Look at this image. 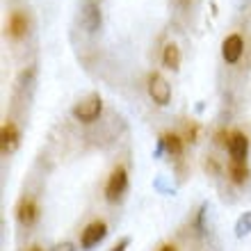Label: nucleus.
I'll list each match as a JSON object with an SVG mask.
<instances>
[{
  "label": "nucleus",
  "mask_w": 251,
  "mask_h": 251,
  "mask_svg": "<svg viewBox=\"0 0 251 251\" xmlns=\"http://www.w3.org/2000/svg\"><path fill=\"white\" fill-rule=\"evenodd\" d=\"M100 112H103V99L99 94H89L87 99L78 100L71 110L73 119L80 121V124H92V121H96L100 117Z\"/></svg>",
  "instance_id": "nucleus-1"
},
{
  "label": "nucleus",
  "mask_w": 251,
  "mask_h": 251,
  "mask_svg": "<svg viewBox=\"0 0 251 251\" xmlns=\"http://www.w3.org/2000/svg\"><path fill=\"white\" fill-rule=\"evenodd\" d=\"M128 190V172H126L124 165H117L112 169V174L107 176V183H105V199L110 203L119 201L121 197L126 194Z\"/></svg>",
  "instance_id": "nucleus-2"
},
{
  "label": "nucleus",
  "mask_w": 251,
  "mask_h": 251,
  "mask_svg": "<svg viewBox=\"0 0 251 251\" xmlns=\"http://www.w3.org/2000/svg\"><path fill=\"white\" fill-rule=\"evenodd\" d=\"M105 235H107V224L103 219H96V222L85 226V231L80 235V247L85 251H92L94 247H99L105 240Z\"/></svg>",
  "instance_id": "nucleus-3"
},
{
  "label": "nucleus",
  "mask_w": 251,
  "mask_h": 251,
  "mask_svg": "<svg viewBox=\"0 0 251 251\" xmlns=\"http://www.w3.org/2000/svg\"><path fill=\"white\" fill-rule=\"evenodd\" d=\"M149 96L160 107L169 105V100H172V87H169V82L160 73H151L149 75Z\"/></svg>",
  "instance_id": "nucleus-4"
},
{
  "label": "nucleus",
  "mask_w": 251,
  "mask_h": 251,
  "mask_svg": "<svg viewBox=\"0 0 251 251\" xmlns=\"http://www.w3.org/2000/svg\"><path fill=\"white\" fill-rule=\"evenodd\" d=\"M245 55V39L242 34L233 32L228 34L224 41H222V57H224L226 64H238Z\"/></svg>",
  "instance_id": "nucleus-5"
},
{
  "label": "nucleus",
  "mask_w": 251,
  "mask_h": 251,
  "mask_svg": "<svg viewBox=\"0 0 251 251\" xmlns=\"http://www.w3.org/2000/svg\"><path fill=\"white\" fill-rule=\"evenodd\" d=\"M39 215H41V210H39L37 199L23 197L19 203H16V219H19L21 226H34L37 219H39Z\"/></svg>",
  "instance_id": "nucleus-6"
},
{
  "label": "nucleus",
  "mask_w": 251,
  "mask_h": 251,
  "mask_svg": "<svg viewBox=\"0 0 251 251\" xmlns=\"http://www.w3.org/2000/svg\"><path fill=\"white\" fill-rule=\"evenodd\" d=\"M21 144V130L19 126L14 124L12 119H7L0 128V149H2V155H12Z\"/></svg>",
  "instance_id": "nucleus-7"
},
{
  "label": "nucleus",
  "mask_w": 251,
  "mask_h": 251,
  "mask_svg": "<svg viewBox=\"0 0 251 251\" xmlns=\"http://www.w3.org/2000/svg\"><path fill=\"white\" fill-rule=\"evenodd\" d=\"M27 30H30V21H27V16L23 12H12L9 16H7V21H5V32H7V37L9 39H23L27 34Z\"/></svg>",
  "instance_id": "nucleus-8"
},
{
  "label": "nucleus",
  "mask_w": 251,
  "mask_h": 251,
  "mask_svg": "<svg viewBox=\"0 0 251 251\" xmlns=\"http://www.w3.org/2000/svg\"><path fill=\"white\" fill-rule=\"evenodd\" d=\"M228 155H231V162H247V155H249V137H247V132L242 130L231 132Z\"/></svg>",
  "instance_id": "nucleus-9"
},
{
  "label": "nucleus",
  "mask_w": 251,
  "mask_h": 251,
  "mask_svg": "<svg viewBox=\"0 0 251 251\" xmlns=\"http://www.w3.org/2000/svg\"><path fill=\"white\" fill-rule=\"evenodd\" d=\"M80 16H82V25L87 27V32H96L100 27V9L94 0H82V7H80Z\"/></svg>",
  "instance_id": "nucleus-10"
},
{
  "label": "nucleus",
  "mask_w": 251,
  "mask_h": 251,
  "mask_svg": "<svg viewBox=\"0 0 251 251\" xmlns=\"http://www.w3.org/2000/svg\"><path fill=\"white\" fill-rule=\"evenodd\" d=\"M183 142L185 139L180 135H176V132H165L160 137V149H165L172 158H178V155H183Z\"/></svg>",
  "instance_id": "nucleus-11"
},
{
  "label": "nucleus",
  "mask_w": 251,
  "mask_h": 251,
  "mask_svg": "<svg viewBox=\"0 0 251 251\" xmlns=\"http://www.w3.org/2000/svg\"><path fill=\"white\" fill-rule=\"evenodd\" d=\"M162 66L169 69V71H178V66H180V48L176 46L174 41L165 44V48H162Z\"/></svg>",
  "instance_id": "nucleus-12"
},
{
  "label": "nucleus",
  "mask_w": 251,
  "mask_h": 251,
  "mask_svg": "<svg viewBox=\"0 0 251 251\" xmlns=\"http://www.w3.org/2000/svg\"><path fill=\"white\" fill-rule=\"evenodd\" d=\"M228 178L235 185H245L247 180H249V167H247V162H231L228 165Z\"/></svg>",
  "instance_id": "nucleus-13"
},
{
  "label": "nucleus",
  "mask_w": 251,
  "mask_h": 251,
  "mask_svg": "<svg viewBox=\"0 0 251 251\" xmlns=\"http://www.w3.org/2000/svg\"><path fill=\"white\" fill-rule=\"evenodd\" d=\"M249 231H251V212H247L245 217H240L238 226H235V235L242 238V235H247Z\"/></svg>",
  "instance_id": "nucleus-14"
},
{
  "label": "nucleus",
  "mask_w": 251,
  "mask_h": 251,
  "mask_svg": "<svg viewBox=\"0 0 251 251\" xmlns=\"http://www.w3.org/2000/svg\"><path fill=\"white\" fill-rule=\"evenodd\" d=\"M228 142H231V130L222 128V130L215 135V144H217V146H224V149H228Z\"/></svg>",
  "instance_id": "nucleus-15"
},
{
  "label": "nucleus",
  "mask_w": 251,
  "mask_h": 251,
  "mask_svg": "<svg viewBox=\"0 0 251 251\" xmlns=\"http://www.w3.org/2000/svg\"><path fill=\"white\" fill-rule=\"evenodd\" d=\"M50 251H75V247L71 242H60V245H55Z\"/></svg>",
  "instance_id": "nucleus-16"
},
{
  "label": "nucleus",
  "mask_w": 251,
  "mask_h": 251,
  "mask_svg": "<svg viewBox=\"0 0 251 251\" xmlns=\"http://www.w3.org/2000/svg\"><path fill=\"white\" fill-rule=\"evenodd\" d=\"M187 142H197V126H187Z\"/></svg>",
  "instance_id": "nucleus-17"
},
{
  "label": "nucleus",
  "mask_w": 251,
  "mask_h": 251,
  "mask_svg": "<svg viewBox=\"0 0 251 251\" xmlns=\"http://www.w3.org/2000/svg\"><path fill=\"white\" fill-rule=\"evenodd\" d=\"M128 242H130V240H128V238H124V240H121V242H119V245L114 247L112 251H126V247H128Z\"/></svg>",
  "instance_id": "nucleus-18"
},
{
  "label": "nucleus",
  "mask_w": 251,
  "mask_h": 251,
  "mask_svg": "<svg viewBox=\"0 0 251 251\" xmlns=\"http://www.w3.org/2000/svg\"><path fill=\"white\" fill-rule=\"evenodd\" d=\"M158 251H178V249H176V245H169V242H167V245H162Z\"/></svg>",
  "instance_id": "nucleus-19"
},
{
  "label": "nucleus",
  "mask_w": 251,
  "mask_h": 251,
  "mask_svg": "<svg viewBox=\"0 0 251 251\" xmlns=\"http://www.w3.org/2000/svg\"><path fill=\"white\" fill-rule=\"evenodd\" d=\"M25 251H44V249H41V247H37V245H34V247H27Z\"/></svg>",
  "instance_id": "nucleus-20"
}]
</instances>
